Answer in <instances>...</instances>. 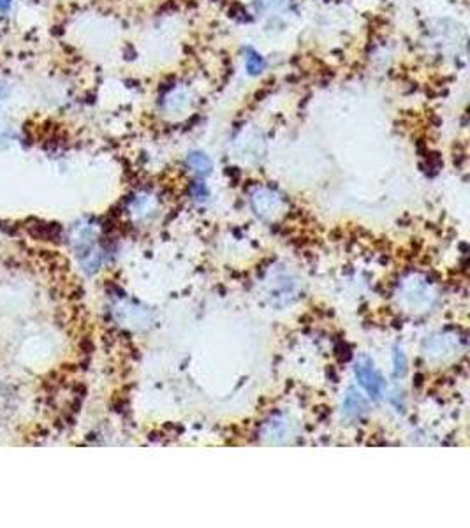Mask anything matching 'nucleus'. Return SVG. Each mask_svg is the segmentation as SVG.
<instances>
[{"instance_id":"nucleus-3","label":"nucleus","mask_w":470,"mask_h":528,"mask_svg":"<svg viewBox=\"0 0 470 528\" xmlns=\"http://www.w3.org/2000/svg\"><path fill=\"white\" fill-rule=\"evenodd\" d=\"M12 0H0V9L2 11H6V9H9V6H11Z\"/></svg>"},{"instance_id":"nucleus-1","label":"nucleus","mask_w":470,"mask_h":528,"mask_svg":"<svg viewBox=\"0 0 470 528\" xmlns=\"http://www.w3.org/2000/svg\"><path fill=\"white\" fill-rule=\"evenodd\" d=\"M356 374H358V377H360L361 386L369 391L370 394H373V396H379L380 387H382V383H380L379 375L373 372L372 365H361V367L356 368Z\"/></svg>"},{"instance_id":"nucleus-2","label":"nucleus","mask_w":470,"mask_h":528,"mask_svg":"<svg viewBox=\"0 0 470 528\" xmlns=\"http://www.w3.org/2000/svg\"><path fill=\"white\" fill-rule=\"evenodd\" d=\"M187 162L188 166L193 167V170H196L197 173H208V171L212 170V162L203 154H193L188 157Z\"/></svg>"}]
</instances>
